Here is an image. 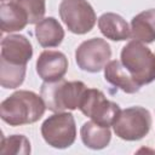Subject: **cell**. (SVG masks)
I'll return each mask as SVG.
<instances>
[{
	"label": "cell",
	"instance_id": "11",
	"mask_svg": "<svg viewBox=\"0 0 155 155\" xmlns=\"http://www.w3.org/2000/svg\"><path fill=\"white\" fill-rule=\"evenodd\" d=\"M104 79L114 87H117L130 94L138 92L140 88V86L122 65L121 61H110L104 67Z\"/></svg>",
	"mask_w": 155,
	"mask_h": 155
},
{
	"label": "cell",
	"instance_id": "5",
	"mask_svg": "<svg viewBox=\"0 0 155 155\" xmlns=\"http://www.w3.org/2000/svg\"><path fill=\"white\" fill-rule=\"evenodd\" d=\"M45 142L56 149L70 147L76 138V125L71 113L61 111L48 116L41 125Z\"/></svg>",
	"mask_w": 155,
	"mask_h": 155
},
{
	"label": "cell",
	"instance_id": "20",
	"mask_svg": "<svg viewBox=\"0 0 155 155\" xmlns=\"http://www.w3.org/2000/svg\"><path fill=\"white\" fill-rule=\"evenodd\" d=\"M11 1H15V0H1V2H11Z\"/></svg>",
	"mask_w": 155,
	"mask_h": 155
},
{
	"label": "cell",
	"instance_id": "14",
	"mask_svg": "<svg viewBox=\"0 0 155 155\" xmlns=\"http://www.w3.org/2000/svg\"><path fill=\"white\" fill-rule=\"evenodd\" d=\"M35 36L40 46L57 47L64 39V29L54 17H46L36 23Z\"/></svg>",
	"mask_w": 155,
	"mask_h": 155
},
{
	"label": "cell",
	"instance_id": "16",
	"mask_svg": "<svg viewBox=\"0 0 155 155\" xmlns=\"http://www.w3.org/2000/svg\"><path fill=\"white\" fill-rule=\"evenodd\" d=\"M80 136L82 143L93 150H101L105 148L111 139V132L108 126L99 125L97 122L87 121L81 126Z\"/></svg>",
	"mask_w": 155,
	"mask_h": 155
},
{
	"label": "cell",
	"instance_id": "12",
	"mask_svg": "<svg viewBox=\"0 0 155 155\" xmlns=\"http://www.w3.org/2000/svg\"><path fill=\"white\" fill-rule=\"evenodd\" d=\"M98 28L101 33L113 41H124L131 36L128 23L117 13L107 12L98 18Z\"/></svg>",
	"mask_w": 155,
	"mask_h": 155
},
{
	"label": "cell",
	"instance_id": "9",
	"mask_svg": "<svg viewBox=\"0 0 155 155\" xmlns=\"http://www.w3.org/2000/svg\"><path fill=\"white\" fill-rule=\"evenodd\" d=\"M33 57V46L24 35L10 34L1 40L0 59L12 64L27 65Z\"/></svg>",
	"mask_w": 155,
	"mask_h": 155
},
{
	"label": "cell",
	"instance_id": "18",
	"mask_svg": "<svg viewBox=\"0 0 155 155\" xmlns=\"http://www.w3.org/2000/svg\"><path fill=\"white\" fill-rule=\"evenodd\" d=\"M1 154H30V142L23 134H12L10 137H2L1 139Z\"/></svg>",
	"mask_w": 155,
	"mask_h": 155
},
{
	"label": "cell",
	"instance_id": "6",
	"mask_svg": "<svg viewBox=\"0 0 155 155\" xmlns=\"http://www.w3.org/2000/svg\"><path fill=\"white\" fill-rule=\"evenodd\" d=\"M79 109L94 122L108 127L113 126L121 110L116 103L107 99L104 93L97 88H87L85 91Z\"/></svg>",
	"mask_w": 155,
	"mask_h": 155
},
{
	"label": "cell",
	"instance_id": "13",
	"mask_svg": "<svg viewBox=\"0 0 155 155\" xmlns=\"http://www.w3.org/2000/svg\"><path fill=\"white\" fill-rule=\"evenodd\" d=\"M0 23L2 33L19 31L29 24L25 11L15 1L1 2L0 5Z\"/></svg>",
	"mask_w": 155,
	"mask_h": 155
},
{
	"label": "cell",
	"instance_id": "2",
	"mask_svg": "<svg viewBox=\"0 0 155 155\" xmlns=\"http://www.w3.org/2000/svg\"><path fill=\"white\" fill-rule=\"evenodd\" d=\"M87 90L82 81H44L40 88L46 108L53 113L79 109L81 98Z\"/></svg>",
	"mask_w": 155,
	"mask_h": 155
},
{
	"label": "cell",
	"instance_id": "1",
	"mask_svg": "<svg viewBox=\"0 0 155 155\" xmlns=\"http://www.w3.org/2000/svg\"><path fill=\"white\" fill-rule=\"evenodd\" d=\"M46 104L41 96L33 91L19 90L0 104L1 120L10 126H22L36 122L45 113Z\"/></svg>",
	"mask_w": 155,
	"mask_h": 155
},
{
	"label": "cell",
	"instance_id": "4",
	"mask_svg": "<svg viewBox=\"0 0 155 155\" xmlns=\"http://www.w3.org/2000/svg\"><path fill=\"white\" fill-rule=\"evenodd\" d=\"M151 124L150 111L136 105L120 110L113 128L115 134L124 140H139L149 133Z\"/></svg>",
	"mask_w": 155,
	"mask_h": 155
},
{
	"label": "cell",
	"instance_id": "19",
	"mask_svg": "<svg viewBox=\"0 0 155 155\" xmlns=\"http://www.w3.org/2000/svg\"><path fill=\"white\" fill-rule=\"evenodd\" d=\"M27 13L29 24L39 23L46 12V0H15Z\"/></svg>",
	"mask_w": 155,
	"mask_h": 155
},
{
	"label": "cell",
	"instance_id": "7",
	"mask_svg": "<svg viewBox=\"0 0 155 155\" xmlns=\"http://www.w3.org/2000/svg\"><path fill=\"white\" fill-rule=\"evenodd\" d=\"M59 16L67 28L74 34H86L92 30L97 17L87 0H62Z\"/></svg>",
	"mask_w": 155,
	"mask_h": 155
},
{
	"label": "cell",
	"instance_id": "8",
	"mask_svg": "<svg viewBox=\"0 0 155 155\" xmlns=\"http://www.w3.org/2000/svg\"><path fill=\"white\" fill-rule=\"evenodd\" d=\"M110 57V45L101 38H92L81 42L75 51L78 67L88 73H98L104 69L109 63Z\"/></svg>",
	"mask_w": 155,
	"mask_h": 155
},
{
	"label": "cell",
	"instance_id": "17",
	"mask_svg": "<svg viewBox=\"0 0 155 155\" xmlns=\"http://www.w3.org/2000/svg\"><path fill=\"white\" fill-rule=\"evenodd\" d=\"M27 65L12 64L0 59V85L4 88L19 87L25 78Z\"/></svg>",
	"mask_w": 155,
	"mask_h": 155
},
{
	"label": "cell",
	"instance_id": "15",
	"mask_svg": "<svg viewBox=\"0 0 155 155\" xmlns=\"http://www.w3.org/2000/svg\"><path fill=\"white\" fill-rule=\"evenodd\" d=\"M131 38L143 44L155 41V8L143 11L132 18Z\"/></svg>",
	"mask_w": 155,
	"mask_h": 155
},
{
	"label": "cell",
	"instance_id": "10",
	"mask_svg": "<svg viewBox=\"0 0 155 155\" xmlns=\"http://www.w3.org/2000/svg\"><path fill=\"white\" fill-rule=\"evenodd\" d=\"M68 70V58L61 51L46 50L36 59V73L44 81H57Z\"/></svg>",
	"mask_w": 155,
	"mask_h": 155
},
{
	"label": "cell",
	"instance_id": "3",
	"mask_svg": "<svg viewBox=\"0 0 155 155\" xmlns=\"http://www.w3.org/2000/svg\"><path fill=\"white\" fill-rule=\"evenodd\" d=\"M120 61L133 80L139 85H147L155 80V54L143 42L132 40L122 50Z\"/></svg>",
	"mask_w": 155,
	"mask_h": 155
}]
</instances>
